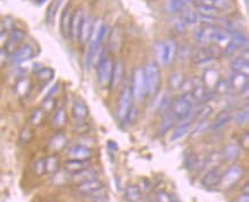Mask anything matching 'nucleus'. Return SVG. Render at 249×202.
Returning a JSON list of instances; mask_svg holds the SVG:
<instances>
[{"label":"nucleus","mask_w":249,"mask_h":202,"mask_svg":"<svg viewBox=\"0 0 249 202\" xmlns=\"http://www.w3.org/2000/svg\"><path fill=\"white\" fill-rule=\"evenodd\" d=\"M88 168H90L89 161H79V160L69 159L63 165V170L68 172L69 175H75Z\"/></svg>","instance_id":"obj_20"},{"label":"nucleus","mask_w":249,"mask_h":202,"mask_svg":"<svg viewBox=\"0 0 249 202\" xmlns=\"http://www.w3.org/2000/svg\"><path fill=\"white\" fill-rule=\"evenodd\" d=\"M215 28L216 27L213 24H206L204 27L196 29V33H194V39H196L197 44L202 45V46H204V45H209L212 34Z\"/></svg>","instance_id":"obj_18"},{"label":"nucleus","mask_w":249,"mask_h":202,"mask_svg":"<svg viewBox=\"0 0 249 202\" xmlns=\"http://www.w3.org/2000/svg\"><path fill=\"white\" fill-rule=\"evenodd\" d=\"M221 178H222L221 170L217 168V166H215V168L209 169L208 171L202 176V178H201V184H202L204 187H208V188L216 187V186H218L219 182H221Z\"/></svg>","instance_id":"obj_14"},{"label":"nucleus","mask_w":249,"mask_h":202,"mask_svg":"<svg viewBox=\"0 0 249 202\" xmlns=\"http://www.w3.org/2000/svg\"><path fill=\"white\" fill-rule=\"evenodd\" d=\"M45 161V175H54L60 169V159L55 155H50L44 158Z\"/></svg>","instance_id":"obj_31"},{"label":"nucleus","mask_w":249,"mask_h":202,"mask_svg":"<svg viewBox=\"0 0 249 202\" xmlns=\"http://www.w3.org/2000/svg\"><path fill=\"white\" fill-rule=\"evenodd\" d=\"M244 1H245V4H246V6H247V7H248V0H244Z\"/></svg>","instance_id":"obj_60"},{"label":"nucleus","mask_w":249,"mask_h":202,"mask_svg":"<svg viewBox=\"0 0 249 202\" xmlns=\"http://www.w3.org/2000/svg\"><path fill=\"white\" fill-rule=\"evenodd\" d=\"M8 54L6 53L5 50H0V66H2L5 63V61L7 60Z\"/></svg>","instance_id":"obj_59"},{"label":"nucleus","mask_w":249,"mask_h":202,"mask_svg":"<svg viewBox=\"0 0 249 202\" xmlns=\"http://www.w3.org/2000/svg\"><path fill=\"white\" fill-rule=\"evenodd\" d=\"M248 75L241 73H233L231 78L229 79L230 91L235 93H241L248 90Z\"/></svg>","instance_id":"obj_10"},{"label":"nucleus","mask_w":249,"mask_h":202,"mask_svg":"<svg viewBox=\"0 0 249 202\" xmlns=\"http://www.w3.org/2000/svg\"><path fill=\"white\" fill-rule=\"evenodd\" d=\"M190 128H191V124L187 123V122L186 123L180 124V126L174 131V133H172L170 142H178V140L183 139V138L188 133V131H190Z\"/></svg>","instance_id":"obj_41"},{"label":"nucleus","mask_w":249,"mask_h":202,"mask_svg":"<svg viewBox=\"0 0 249 202\" xmlns=\"http://www.w3.org/2000/svg\"><path fill=\"white\" fill-rule=\"evenodd\" d=\"M231 68L233 70V73H246V75H248L249 73L248 59L244 56L235 57V59L232 60Z\"/></svg>","instance_id":"obj_29"},{"label":"nucleus","mask_w":249,"mask_h":202,"mask_svg":"<svg viewBox=\"0 0 249 202\" xmlns=\"http://www.w3.org/2000/svg\"><path fill=\"white\" fill-rule=\"evenodd\" d=\"M124 199L127 202H140L142 199V191L139 186L129 185L124 191Z\"/></svg>","instance_id":"obj_27"},{"label":"nucleus","mask_w":249,"mask_h":202,"mask_svg":"<svg viewBox=\"0 0 249 202\" xmlns=\"http://www.w3.org/2000/svg\"><path fill=\"white\" fill-rule=\"evenodd\" d=\"M221 81V76H219V73L217 72L216 69H207L206 72H204V75L202 77V82L204 86H206V89L208 90V91L212 93V92H215L216 90V86L218 84V82Z\"/></svg>","instance_id":"obj_16"},{"label":"nucleus","mask_w":249,"mask_h":202,"mask_svg":"<svg viewBox=\"0 0 249 202\" xmlns=\"http://www.w3.org/2000/svg\"><path fill=\"white\" fill-rule=\"evenodd\" d=\"M98 63H97V75L98 82L101 86H108L110 84L111 73H113L114 62L110 56L98 52Z\"/></svg>","instance_id":"obj_3"},{"label":"nucleus","mask_w":249,"mask_h":202,"mask_svg":"<svg viewBox=\"0 0 249 202\" xmlns=\"http://www.w3.org/2000/svg\"><path fill=\"white\" fill-rule=\"evenodd\" d=\"M142 69L143 75H145L146 88H147V95H155L159 92L162 81L160 66L155 61H151V62L146 63Z\"/></svg>","instance_id":"obj_2"},{"label":"nucleus","mask_w":249,"mask_h":202,"mask_svg":"<svg viewBox=\"0 0 249 202\" xmlns=\"http://www.w3.org/2000/svg\"><path fill=\"white\" fill-rule=\"evenodd\" d=\"M30 89H31V83H30V79L27 78V77H22V78L18 79L17 82V84H15V93L18 95V97L23 98L25 95L29 94V92H30Z\"/></svg>","instance_id":"obj_33"},{"label":"nucleus","mask_w":249,"mask_h":202,"mask_svg":"<svg viewBox=\"0 0 249 202\" xmlns=\"http://www.w3.org/2000/svg\"><path fill=\"white\" fill-rule=\"evenodd\" d=\"M36 77L38 81L41 83H49L53 79L54 70L50 67H43V68L37 70Z\"/></svg>","instance_id":"obj_39"},{"label":"nucleus","mask_w":249,"mask_h":202,"mask_svg":"<svg viewBox=\"0 0 249 202\" xmlns=\"http://www.w3.org/2000/svg\"><path fill=\"white\" fill-rule=\"evenodd\" d=\"M174 28H175V30H177V33L181 34V33H184V31H186L187 25L184 23V21L181 20V18H178V20L175 21Z\"/></svg>","instance_id":"obj_56"},{"label":"nucleus","mask_w":249,"mask_h":202,"mask_svg":"<svg viewBox=\"0 0 249 202\" xmlns=\"http://www.w3.org/2000/svg\"><path fill=\"white\" fill-rule=\"evenodd\" d=\"M89 107L86 106L85 102L83 101H76L74 102L71 108V114L72 117L76 122L79 121H86V118L89 117Z\"/></svg>","instance_id":"obj_21"},{"label":"nucleus","mask_w":249,"mask_h":202,"mask_svg":"<svg viewBox=\"0 0 249 202\" xmlns=\"http://www.w3.org/2000/svg\"><path fill=\"white\" fill-rule=\"evenodd\" d=\"M156 63L163 66L165 65V43L164 41H158L154 46Z\"/></svg>","instance_id":"obj_40"},{"label":"nucleus","mask_w":249,"mask_h":202,"mask_svg":"<svg viewBox=\"0 0 249 202\" xmlns=\"http://www.w3.org/2000/svg\"><path fill=\"white\" fill-rule=\"evenodd\" d=\"M67 155L71 160L89 161L92 158V149L85 145H75L69 147V149L67 150Z\"/></svg>","instance_id":"obj_11"},{"label":"nucleus","mask_w":249,"mask_h":202,"mask_svg":"<svg viewBox=\"0 0 249 202\" xmlns=\"http://www.w3.org/2000/svg\"><path fill=\"white\" fill-rule=\"evenodd\" d=\"M8 39V33L5 30H0V50L5 49V45Z\"/></svg>","instance_id":"obj_57"},{"label":"nucleus","mask_w":249,"mask_h":202,"mask_svg":"<svg viewBox=\"0 0 249 202\" xmlns=\"http://www.w3.org/2000/svg\"><path fill=\"white\" fill-rule=\"evenodd\" d=\"M97 178H98V171L91 168H88L83 170L81 172H77V174L71 175V181L75 182L76 184L86 182V181H91V179H97Z\"/></svg>","instance_id":"obj_28"},{"label":"nucleus","mask_w":249,"mask_h":202,"mask_svg":"<svg viewBox=\"0 0 249 202\" xmlns=\"http://www.w3.org/2000/svg\"><path fill=\"white\" fill-rule=\"evenodd\" d=\"M192 86H191V94L196 101H204L208 98L209 91L204 86L202 78H193L191 79Z\"/></svg>","instance_id":"obj_13"},{"label":"nucleus","mask_w":249,"mask_h":202,"mask_svg":"<svg viewBox=\"0 0 249 202\" xmlns=\"http://www.w3.org/2000/svg\"><path fill=\"white\" fill-rule=\"evenodd\" d=\"M242 177H244V169L240 165H231L224 174H222L221 182L218 184L219 190L230 191L241 181Z\"/></svg>","instance_id":"obj_4"},{"label":"nucleus","mask_w":249,"mask_h":202,"mask_svg":"<svg viewBox=\"0 0 249 202\" xmlns=\"http://www.w3.org/2000/svg\"><path fill=\"white\" fill-rule=\"evenodd\" d=\"M25 36H27V35H25L24 31L21 30V29H13L11 33L8 34L7 43L5 45L4 50L6 51V53L9 55V54H12L15 50H18L22 45V43H23Z\"/></svg>","instance_id":"obj_9"},{"label":"nucleus","mask_w":249,"mask_h":202,"mask_svg":"<svg viewBox=\"0 0 249 202\" xmlns=\"http://www.w3.org/2000/svg\"><path fill=\"white\" fill-rule=\"evenodd\" d=\"M232 120H233L232 113H230L229 110H223L221 113H218V115L216 116V120L212 126V129L213 130L222 129L223 127H225L226 124H229Z\"/></svg>","instance_id":"obj_30"},{"label":"nucleus","mask_w":249,"mask_h":202,"mask_svg":"<svg viewBox=\"0 0 249 202\" xmlns=\"http://www.w3.org/2000/svg\"><path fill=\"white\" fill-rule=\"evenodd\" d=\"M194 98L191 94V92H186L181 94L180 97L174 99L171 101V114L176 120L185 121L192 115Z\"/></svg>","instance_id":"obj_1"},{"label":"nucleus","mask_w":249,"mask_h":202,"mask_svg":"<svg viewBox=\"0 0 249 202\" xmlns=\"http://www.w3.org/2000/svg\"><path fill=\"white\" fill-rule=\"evenodd\" d=\"M53 124L56 128H63L67 123V113L63 108H59L53 115Z\"/></svg>","instance_id":"obj_42"},{"label":"nucleus","mask_w":249,"mask_h":202,"mask_svg":"<svg viewBox=\"0 0 249 202\" xmlns=\"http://www.w3.org/2000/svg\"><path fill=\"white\" fill-rule=\"evenodd\" d=\"M185 165H186L190 170L197 169V165H200L199 156H197L196 154L190 152L187 156H185Z\"/></svg>","instance_id":"obj_44"},{"label":"nucleus","mask_w":249,"mask_h":202,"mask_svg":"<svg viewBox=\"0 0 249 202\" xmlns=\"http://www.w3.org/2000/svg\"><path fill=\"white\" fill-rule=\"evenodd\" d=\"M62 2H63V0H52V1L50 2L49 7H47L46 13H45L46 23H47V25H50V27H52V25L54 24L56 14H57V12H59L60 7H61Z\"/></svg>","instance_id":"obj_23"},{"label":"nucleus","mask_w":249,"mask_h":202,"mask_svg":"<svg viewBox=\"0 0 249 202\" xmlns=\"http://www.w3.org/2000/svg\"><path fill=\"white\" fill-rule=\"evenodd\" d=\"M216 55V51L213 46H209V45H204V46L197 49L196 52H193L192 59L197 65L204 62H209L210 60H213Z\"/></svg>","instance_id":"obj_12"},{"label":"nucleus","mask_w":249,"mask_h":202,"mask_svg":"<svg viewBox=\"0 0 249 202\" xmlns=\"http://www.w3.org/2000/svg\"><path fill=\"white\" fill-rule=\"evenodd\" d=\"M240 147H241V148L248 149V147H249V134H248L247 131H246V132L242 134L241 142H240Z\"/></svg>","instance_id":"obj_58"},{"label":"nucleus","mask_w":249,"mask_h":202,"mask_svg":"<svg viewBox=\"0 0 249 202\" xmlns=\"http://www.w3.org/2000/svg\"><path fill=\"white\" fill-rule=\"evenodd\" d=\"M75 131L78 133H88L90 131V126L86 123V121H79L76 122V127H75Z\"/></svg>","instance_id":"obj_54"},{"label":"nucleus","mask_w":249,"mask_h":202,"mask_svg":"<svg viewBox=\"0 0 249 202\" xmlns=\"http://www.w3.org/2000/svg\"><path fill=\"white\" fill-rule=\"evenodd\" d=\"M196 13L200 15V17L217 18L219 17V14L222 13V12H219L217 8L213 7V6H208V5L196 4Z\"/></svg>","instance_id":"obj_32"},{"label":"nucleus","mask_w":249,"mask_h":202,"mask_svg":"<svg viewBox=\"0 0 249 202\" xmlns=\"http://www.w3.org/2000/svg\"><path fill=\"white\" fill-rule=\"evenodd\" d=\"M44 118H45V111L41 110V108H37L30 115V123L33 126H40L43 123Z\"/></svg>","instance_id":"obj_43"},{"label":"nucleus","mask_w":249,"mask_h":202,"mask_svg":"<svg viewBox=\"0 0 249 202\" xmlns=\"http://www.w3.org/2000/svg\"><path fill=\"white\" fill-rule=\"evenodd\" d=\"M171 99L167 97H163V99H162L161 102H160V107H159V111L160 114L162 115H165L168 113H170V107H171Z\"/></svg>","instance_id":"obj_47"},{"label":"nucleus","mask_w":249,"mask_h":202,"mask_svg":"<svg viewBox=\"0 0 249 202\" xmlns=\"http://www.w3.org/2000/svg\"><path fill=\"white\" fill-rule=\"evenodd\" d=\"M212 111H213L212 107H209V106H204V107H202L201 110H197L196 118H199V120H201V121L207 120V117L212 114Z\"/></svg>","instance_id":"obj_53"},{"label":"nucleus","mask_w":249,"mask_h":202,"mask_svg":"<svg viewBox=\"0 0 249 202\" xmlns=\"http://www.w3.org/2000/svg\"><path fill=\"white\" fill-rule=\"evenodd\" d=\"M192 1H194V0H169L167 9L171 14H176V13L184 11V8Z\"/></svg>","instance_id":"obj_35"},{"label":"nucleus","mask_w":249,"mask_h":202,"mask_svg":"<svg viewBox=\"0 0 249 202\" xmlns=\"http://www.w3.org/2000/svg\"><path fill=\"white\" fill-rule=\"evenodd\" d=\"M137 115H138V110H137L136 106H131V108L127 111L126 116H125V120L124 122H126V123H133V122L136 121L137 118Z\"/></svg>","instance_id":"obj_52"},{"label":"nucleus","mask_w":249,"mask_h":202,"mask_svg":"<svg viewBox=\"0 0 249 202\" xmlns=\"http://www.w3.org/2000/svg\"><path fill=\"white\" fill-rule=\"evenodd\" d=\"M181 12H183V14H181L180 18L184 21V23L186 25H193L199 22V15H197L196 11H194V9L187 8Z\"/></svg>","instance_id":"obj_38"},{"label":"nucleus","mask_w":249,"mask_h":202,"mask_svg":"<svg viewBox=\"0 0 249 202\" xmlns=\"http://www.w3.org/2000/svg\"><path fill=\"white\" fill-rule=\"evenodd\" d=\"M40 1H41V2H44V1H45V0H40Z\"/></svg>","instance_id":"obj_61"},{"label":"nucleus","mask_w":249,"mask_h":202,"mask_svg":"<svg viewBox=\"0 0 249 202\" xmlns=\"http://www.w3.org/2000/svg\"><path fill=\"white\" fill-rule=\"evenodd\" d=\"M93 23L94 22L92 21L91 17L89 15H84L83 18L82 24H81V29H79V34H78V41L81 44H86L90 39L91 34H92V29H93Z\"/></svg>","instance_id":"obj_17"},{"label":"nucleus","mask_w":249,"mask_h":202,"mask_svg":"<svg viewBox=\"0 0 249 202\" xmlns=\"http://www.w3.org/2000/svg\"><path fill=\"white\" fill-rule=\"evenodd\" d=\"M194 1H196V4L213 6V7L218 9L219 12L231 9L233 6L231 0H194Z\"/></svg>","instance_id":"obj_26"},{"label":"nucleus","mask_w":249,"mask_h":202,"mask_svg":"<svg viewBox=\"0 0 249 202\" xmlns=\"http://www.w3.org/2000/svg\"><path fill=\"white\" fill-rule=\"evenodd\" d=\"M133 99L137 101H142L147 95V88H146L145 75L142 68H137L132 76V85L130 86Z\"/></svg>","instance_id":"obj_5"},{"label":"nucleus","mask_w":249,"mask_h":202,"mask_svg":"<svg viewBox=\"0 0 249 202\" xmlns=\"http://www.w3.org/2000/svg\"><path fill=\"white\" fill-rule=\"evenodd\" d=\"M192 47L190 45H181L179 49L177 50V55L180 60H188L190 57L193 56Z\"/></svg>","instance_id":"obj_45"},{"label":"nucleus","mask_w":249,"mask_h":202,"mask_svg":"<svg viewBox=\"0 0 249 202\" xmlns=\"http://www.w3.org/2000/svg\"><path fill=\"white\" fill-rule=\"evenodd\" d=\"M35 56V51L30 45H21L18 50L8 55L9 62L13 65H22Z\"/></svg>","instance_id":"obj_8"},{"label":"nucleus","mask_w":249,"mask_h":202,"mask_svg":"<svg viewBox=\"0 0 249 202\" xmlns=\"http://www.w3.org/2000/svg\"><path fill=\"white\" fill-rule=\"evenodd\" d=\"M76 191L82 195H88V197H97L102 194L105 191V184L99 179H91L83 183H78L76 186Z\"/></svg>","instance_id":"obj_6"},{"label":"nucleus","mask_w":249,"mask_h":202,"mask_svg":"<svg viewBox=\"0 0 249 202\" xmlns=\"http://www.w3.org/2000/svg\"><path fill=\"white\" fill-rule=\"evenodd\" d=\"M240 152H241V147L239 144L230 143L226 145L224 150H223L222 153L223 160H226V161H230V162L234 161V160H237L239 158Z\"/></svg>","instance_id":"obj_24"},{"label":"nucleus","mask_w":249,"mask_h":202,"mask_svg":"<svg viewBox=\"0 0 249 202\" xmlns=\"http://www.w3.org/2000/svg\"><path fill=\"white\" fill-rule=\"evenodd\" d=\"M33 137H34L33 131H31L30 129H23L20 134V140L23 144H25V143L30 142V140L33 139Z\"/></svg>","instance_id":"obj_55"},{"label":"nucleus","mask_w":249,"mask_h":202,"mask_svg":"<svg viewBox=\"0 0 249 202\" xmlns=\"http://www.w3.org/2000/svg\"><path fill=\"white\" fill-rule=\"evenodd\" d=\"M155 199H156V202H174L170 197V194L163 190L156 192Z\"/></svg>","instance_id":"obj_51"},{"label":"nucleus","mask_w":249,"mask_h":202,"mask_svg":"<svg viewBox=\"0 0 249 202\" xmlns=\"http://www.w3.org/2000/svg\"><path fill=\"white\" fill-rule=\"evenodd\" d=\"M34 171L37 176L45 175V161H44V158L37 160V161L35 162Z\"/></svg>","instance_id":"obj_50"},{"label":"nucleus","mask_w":249,"mask_h":202,"mask_svg":"<svg viewBox=\"0 0 249 202\" xmlns=\"http://www.w3.org/2000/svg\"><path fill=\"white\" fill-rule=\"evenodd\" d=\"M165 43V65H170L177 56V44L175 40L169 39Z\"/></svg>","instance_id":"obj_34"},{"label":"nucleus","mask_w":249,"mask_h":202,"mask_svg":"<svg viewBox=\"0 0 249 202\" xmlns=\"http://www.w3.org/2000/svg\"><path fill=\"white\" fill-rule=\"evenodd\" d=\"M175 121L176 118L172 116V114L168 113L163 115V118L161 120V123H160V127H159V134L163 136V134L167 133L168 131L174 127Z\"/></svg>","instance_id":"obj_36"},{"label":"nucleus","mask_w":249,"mask_h":202,"mask_svg":"<svg viewBox=\"0 0 249 202\" xmlns=\"http://www.w3.org/2000/svg\"><path fill=\"white\" fill-rule=\"evenodd\" d=\"M233 118H234L235 123L239 124V126H244V124L247 123L248 118H249L248 108H245V110H241L240 111H238L237 115H235Z\"/></svg>","instance_id":"obj_46"},{"label":"nucleus","mask_w":249,"mask_h":202,"mask_svg":"<svg viewBox=\"0 0 249 202\" xmlns=\"http://www.w3.org/2000/svg\"><path fill=\"white\" fill-rule=\"evenodd\" d=\"M83 18H84L83 9L77 8L72 12L71 20H70V30H69V38H71V39L74 40L78 39V34H79V29H81Z\"/></svg>","instance_id":"obj_15"},{"label":"nucleus","mask_w":249,"mask_h":202,"mask_svg":"<svg viewBox=\"0 0 249 202\" xmlns=\"http://www.w3.org/2000/svg\"><path fill=\"white\" fill-rule=\"evenodd\" d=\"M133 105V95L131 92L130 86H125L121 92L120 98H119V106H117V116L121 121L125 120V116L127 111L131 108V106Z\"/></svg>","instance_id":"obj_7"},{"label":"nucleus","mask_w":249,"mask_h":202,"mask_svg":"<svg viewBox=\"0 0 249 202\" xmlns=\"http://www.w3.org/2000/svg\"><path fill=\"white\" fill-rule=\"evenodd\" d=\"M240 49V46L237 45L234 43V41H232L230 39V41L228 44H226L225 49H224V54L226 56H231V55H234L235 53H237V51Z\"/></svg>","instance_id":"obj_48"},{"label":"nucleus","mask_w":249,"mask_h":202,"mask_svg":"<svg viewBox=\"0 0 249 202\" xmlns=\"http://www.w3.org/2000/svg\"><path fill=\"white\" fill-rule=\"evenodd\" d=\"M185 82V77L181 73H172L171 76L169 77V86L172 90H175V91H177V90H180L183 88V84Z\"/></svg>","instance_id":"obj_37"},{"label":"nucleus","mask_w":249,"mask_h":202,"mask_svg":"<svg viewBox=\"0 0 249 202\" xmlns=\"http://www.w3.org/2000/svg\"><path fill=\"white\" fill-rule=\"evenodd\" d=\"M72 15V6L68 4L62 11L61 18H60V30H61L62 36L65 38H69V30H70V20Z\"/></svg>","instance_id":"obj_19"},{"label":"nucleus","mask_w":249,"mask_h":202,"mask_svg":"<svg viewBox=\"0 0 249 202\" xmlns=\"http://www.w3.org/2000/svg\"><path fill=\"white\" fill-rule=\"evenodd\" d=\"M124 75V65L122 61H117L114 63L113 73H111V79L109 86L111 89H116L121 84Z\"/></svg>","instance_id":"obj_22"},{"label":"nucleus","mask_w":249,"mask_h":202,"mask_svg":"<svg viewBox=\"0 0 249 202\" xmlns=\"http://www.w3.org/2000/svg\"><path fill=\"white\" fill-rule=\"evenodd\" d=\"M55 108V101H54V98L46 97L44 99L43 104H41V110H43L45 113H49V111L54 110Z\"/></svg>","instance_id":"obj_49"},{"label":"nucleus","mask_w":249,"mask_h":202,"mask_svg":"<svg viewBox=\"0 0 249 202\" xmlns=\"http://www.w3.org/2000/svg\"><path fill=\"white\" fill-rule=\"evenodd\" d=\"M50 149L53 152H60V150L65 149L67 146V137L63 132H57L51 138L50 140Z\"/></svg>","instance_id":"obj_25"}]
</instances>
